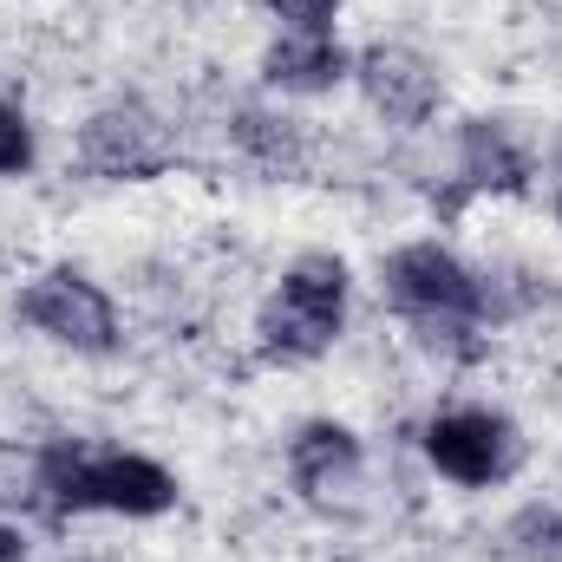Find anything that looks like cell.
<instances>
[{"mask_svg":"<svg viewBox=\"0 0 562 562\" xmlns=\"http://www.w3.org/2000/svg\"><path fill=\"white\" fill-rule=\"evenodd\" d=\"M380 288L393 301V314L419 334L425 347L451 353V360H471L484 347V327L497 321V301H491V276L471 269L451 243L438 236H413L400 243L386 262H380Z\"/></svg>","mask_w":562,"mask_h":562,"instance_id":"2","label":"cell"},{"mask_svg":"<svg viewBox=\"0 0 562 562\" xmlns=\"http://www.w3.org/2000/svg\"><path fill=\"white\" fill-rule=\"evenodd\" d=\"M353 314V269L334 249H301L256 307V353L269 367H314L340 347Z\"/></svg>","mask_w":562,"mask_h":562,"instance_id":"3","label":"cell"},{"mask_svg":"<svg viewBox=\"0 0 562 562\" xmlns=\"http://www.w3.org/2000/svg\"><path fill=\"white\" fill-rule=\"evenodd\" d=\"M537 157L504 119H464L451 138V203L464 196H530Z\"/></svg>","mask_w":562,"mask_h":562,"instance_id":"9","label":"cell"},{"mask_svg":"<svg viewBox=\"0 0 562 562\" xmlns=\"http://www.w3.org/2000/svg\"><path fill=\"white\" fill-rule=\"evenodd\" d=\"M33 497L46 517H125L157 524L183 504V484L170 464L125 445H86V438H46L33 451Z\"/></svg>","mask_w":562,"mask_h":562,"instance_id":"1","label":"cell"},{"mask_svg":"<svg viewBox=\"0 0 562 562\" xmlns=\"http://www.w3.org/2000/svg\"><path fill=\"white\" fill-rule=\"evenodd\" d=\"M550 210H557V223H562V177H557V203H550Z\"/></svg>","mask_w":562,"mask_h":562,"instance_id":"16","label":"cell"},{"mask_svg":"<svg viewBox=\"0 0 562 562\" xmlns=\"http://www.w3.org/2000/svg\"><path fill=\"white\" fill-rule=\"evenodd\" d=\"M334 562H367V557H334Z\"/></svg>","mask_w":562,"mask_h":562,"instance_id":"17","label":"cell"},{"mask_svg":"<svg viewBox=\"0 0 562 562\" xmlns=\"http://www.w3.org/2000/svg\"><path fill=\"white\" fill-rule=\"evenodd\" d=\"M557 170H562V157H557Z\"/></svg>","mask_w":562,"mask_h":562,"instance_id":"18","label":"cell"},{"mask_svg":"<svg viewBox=\"0 0 562 562\" xmlns=\"http://www.w3.org/2000/svg\"><path fill=\"white\" fill-rule=\"evenodd\" d=\"M72 150H79V170L99 177V183H157V177L177 170V132L138 92L92 105Z\"/></svg>","mask_w":562,"mask_h":562,"instance_id":"6","label":"cell"},{"mask_svg":"<svg viewBox=\"0 0 562 562\" xmlns=\"http://www.w3.org/2000/svg\"><path fill=\"white\" fill-rule=\"evenodd\" d=\"M13 314L46 347L79 353V360H112L125 347V314H119L112 288L99 276H86L79 262H53V269L26 276L20 294H13Z\"/></svg>","mask_w":562,"mask_h":562,"instance_id":"4","label":"cell"},{"mask_svg":"<svg viewBox=\"0 0 562 562\" xmlns=\"http://www.w3.org/2000/svg\"><path fill=\"white\" fill-rule=\"evenodd\" d=\"M425 464L458 491H497L530 464V438L504 406H445L419 431Z\"/></svg>","mask_w":562,"mask_h":562,"instance_id":"5","label":"cell"},{"mask_svg":"<svg viewBox=\"0 0 562 562\" xmlns=\"http://www.w3.org/2000/svg\"><path fill=\"white\" fill-rule=\"evenodd\" d=\"M288 484L307 510L321 517H360V491H367V438L347 419H301L288 438Z\"/></svg>","mask_w":562,"mask_h":562,"instance_id":"7","label":"cell"},{"mask_svg":"<svg viewBox=\"0 0 562 562\" xmlns=\"http://www.w3.org/2000/svg\"><path fill=\"white\" fill-rule=\"evenodd\" d=\"M262 13L276 20L281 33H334L347 0H262Z\"/></svg>","mask_w":562,"mask_h":562,"instance_id":"14","label":"cell"},{"mask_svg":"<svg viewBox=\"0 0 562 562\" xmlns=\"http://www.w3.org/2000/svg\"><path fill=\"white\" fill-rule=\"evenodd\" d=\"M497 550L510 562H562V504H517L497 530Z\"/></svg>","mask_w":562,"mask_h":562,"instance_id":"12","label":"cell"},{"mask_svg":"<svg viewBox=\"0 0 562 562\" xmlns=\"http://www.w3.org/2000/svg\"><path fill=\"white\" fill-rule=\"evenodd\" d=\"M256 72L269 99H334L353 86V46L340 33H276Z\"/></svg>","mask_w":562,"mask_h":562,"instance_id":"10","label":"cell"},{"mask_svg":"<svg viewBox=\"0 0 562 562\" xmlns=\"http://www.w3.org/2000/svg\"><path fill=\"white\" fill-rule=\"evenodd\" d=\"M229 144L262 170V177H301L307 170V119H294L281 99H249L229 112Z\"/></svg>","mask_w":562,"mask_h":562,"instance_id":"11","label":"cell"},{"mask_svg":"<svg viewBox=\"0 0 562 562\" xmlns=\"http://www.w3.org/2000/svg\"><path fill=\"white\" fill-rule=\"evenodd\" d=\"M26 557H33V543H26V530L0 517V562H26Z\"/></svg>","mask_w":562,"mask_h":562,"instance_id":"15","label":"cell"},{"mask_svg":"<svg viewBox=\"0 0 562 562\" xmlns=\"http://www.w3.org/2000/svg\"><path fill=\"white\" fill-rule=\"evenodd\" d=\"M33 157H40L33 119L0 92V183H7V177H26V170H33Z\"/></svg>","mask_w":562,"mask_h":562,"instance_id":"13","label":"cell"},{"mask_svg":"<svg viewBox=\"0 0 562 562\" xmlns=\"http://www.w3.org/2000/svg\"><path fill=\"white\" fill-rule=\"evenodd\" d=\"M353 86L367 99V112L393 132H425L445 105V72L438 59H425L406 40H373L353 53Z\"/></svg>","mask_w":562,"mask_h":562,"instance_id":"8","label":"cell"}]
</instances>
